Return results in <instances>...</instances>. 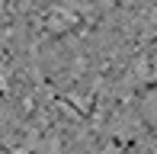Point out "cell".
<instances>
[{"label": "cell", "instance_id": "cell-1", "mask_svg": "<svg viewBox=\"0 0 157 154\" xmlns=\"http://www.w3.org/2000/svg\"><path fill=\"white\" fill-rule=\"evenodd\" d=\"M138 113H141V119H144V122H147V125H151V129L157 132V87L144 93V100H141Z\"/></svg>", "mask_w": 157, "mask_h": 154}]
</instances>
